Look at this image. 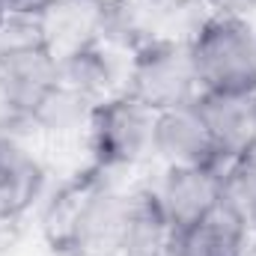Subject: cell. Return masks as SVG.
<instances>
[{"label":"cell","instance_id":"10","mask_svg":"<svg viewBox=\"0 0 256 256\" xmlns=\"http://www.w3.org/2000/svg\"><path fill=\"white\" fill-rule=\"evenodd\" d=\"M200 114L212 134L220 164L250 152L256 134V96L244 92H200Z\"/></svg>","mask_w":256,"mask_h":256},{"label":"cell","instance_id":"7","mask_svg":"<svg viewBox=\"0 0 256 256\" xmlns=\"http://www.w3.org/2000/svg\"><path fill=\"white\" fill-rule=\"evenodd\" d=\"M48 196V170L30 143L0 126V220L21 224Z\"/></svg>","mask_w":256,"mask_h":256},{"label":"cell","instance_id":"5","mask_svg":"<svg viewBox=\"0 0 256 256\" xmlns=\"http://www.w3.org/2000/svg\"><path fill=\"white\" fill-rule=\"evenodd\" d=\"M152 122L155 114L122 90L102 98L90 110L84 128L90 167L108 176H120L152 161Z\"/></svg>","mask_w":256,"mask_h":256},{"label":"cell","instance_id":"17","mask_svg":"<svg viewBox=\"0 0 256 256\" xmlns=\"http://www.w3.org/2000/svg\"><path fill=\"white\" fill-rule=\"evenodd\" d=\"M248 155H254L256 158V134H254V143H250V152H248Z\"/></svg>","mask_w":256,"mask_h":256},{"label":"cell","instance_id":"16","mask_svg":"<svg viewBox=\"0 0 256 256\" xmlns=\"http://www.w3.org/2000/svg\"><path fill=\"white\" fill-rule=\"evenodd\" d=\"M250 250L256 254V224L250 226Z\"/></svg>","mask_w":256,"mask_h":256},{"label":"cell","instance_id":"14","mask_svg":"<svg viewBox=\"0 0 256 256\" xmlns=\"http://www.w3.org/2000/svg\"><path fill=\"white\" fill-rule=\"evenodd\" d=\"M3 3H6L9 21H30L48 0H3Z\"/></svg>","mask_w":256,"mask_h":256},{"label":"cell","instance_id":"1","mask_svg":"<svg viewBox=\"0 0 256 256\" xmlns=\"http://www.w3.org/2000/svg\"><path fill=\"white\" fill-rule=\"evenodd\" d=\"M131 191L90 167L42 202V232L63 256H120L131 212Z\"/></svg>","mask_w":256,"mask_h":256},{"label":"cell","instance_id":"12","mask_svg":"<svg viewBox=\"0 0 256 256\" xmlns=\"http://www.w3.org/2000/svg\"><path fill=\"white\" fill-rule=\"evenodd\" d=\"M220 202L244 224H256V158L242 155L220 164Z\"/></svg>","mask_w":256,"mask_h":256},{"label":"cell","instance_id":"18","mask_svg":"<svg viewBox=\"0 0 256 256\" xmlns=\"http://www.w3.org/2000/svg\"><path fill=\"white\" fill-rule=\"evenodd\" d=\"M248 256H256V254H254V250H250V254H248Z\"/></svg>","mask_w":256,"mask_h":256},{"label":"cell","instance_id":"15","mask_svg":"<svg viewBox=\"0 0 256 256\" xmlns=\"http://www.w3.org/2000/svg\"><path fill=\"white\" fill-rule=\"evenodd\" d=\"M6 27H9V12H6V3L0 0V36H3Z\"/></svg>","mask_w":256,"mask_h":256},{"label":"cell","instance_id":"3","mask_svg":"<svg viewBox=\"0 0 256 256\" xmlns=\"http://www.w3.org/2000/svg\"><path fill=\"white\" fill-rule=\"evenodd\" d=\"M200 92L256 96V21L206 15L188 33Z\"/></svg>","mask_w":256,"mask_h":256},{"label":"cell","instance_id":"8","mask_svg":"<svg viewBox=\"0 0 256 256\" xmlns=\"http://www.w3.org/2000/svg\"><path fill=\"white\" fill-rule=\"evenodd\" d=\"M152 161L161 167H220L196 98L155 114Z\"/></svg>","mask_w":256,"mask_h":256},{"label":"cell","instance_id":"2","mask_svg":"<svg viewBox=\"0 0 256 256\" xmlns=\"http://www.w3.org/2000/svg\"><path fill=\"white\" fill-rule=\"evenodd\" d=\"M122 92L149 108L152 114L188 104L200 96L188 36L149 33L131 45L126 57Z\"/></svg>","mask_w":256,"mask_h":256},{"label":"cell","instance_id":"11","mask_svg":"<svg viewBox=\"0 0 256 256\" xmlns=\"http://www.w3.org/2000/svg\"><path fill=\"white\" fill-rule=\"evenodd\" d=\"M250 254V224H244L224 202L196 220L173 232L170 256H248Z\"/></svg>","mask_w":256,"mask_h":256},{"label":"cell","instance_id":"13","mask_svg":"<svg viewBox=\"0 0 256 256\" xmlns=\"http://www.w3.org/2000/svg\"><path fill=\"white\" fill-rule=\"evenodd\" d=\"M206 15H226V18H248L254 21L256 0H200Z\"/></svg>","mask_w":256,"mask_h":256},{"label":"cell","instance_id":"9","mask_svg":"<svg viewBox=\"0 0 256 256\" xmlns=\"http://www.w3.org/2000/svg\"><path fill=\"white\" fill-rule=\"evenodd\" d=\"M149 191L173 230L191 226L220 206V167H161Z\"/></svg>","mask_w":256,"mask_h":256},{"label":"cell","instance_id":"4","mask_svg":"<svg viewBox=\"0 0 256 256\" xmlns=\"http://www.w3.org/2000/svg\"><path fill=\"white\" fill-rule=\"evenodd\" d=\"M15 24L21 33L0 36V126L30 128L60 84V60L24 21Z\"/></svg>","mask_w":256,"mask_h":256},{"label":"cell","instance_id":"6","mask_svg":"<svg viewBox=\"0 0 256 256\" xmlns=\"http://www.w3.org/2000/svg\"><path fill=\"white\" fill-rule=\"evenodd\" d=\"M122 9H110L102 0H48L30 21H24L57 60L90 45L108 42L120 24Z\"/></svg>","mask_w":256,"mask_h":256}]
</instances>
